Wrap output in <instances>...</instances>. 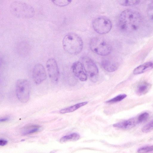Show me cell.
Instances as JSON below:
<instances>
[{
  "mask_svg": "<svg viewBox=\"0 0 153 153\" xmlns=\"http://www.w3.org/2000/svg\"><path fill=\"white\" fill-rule=\"evenodd\" d=\"M142 22V18L139 12L132 9H127L120 14L118 25L122 31L130 33L137 30L141 26Z\"/></svg>",
  "mask_w": 153,
  "mask_h": 153,
  "instance_id": "cell-1",
  "label": "cell"
},
{
  "mask_svg": "<svg viewBox=\"0 0 153 153\" xmlns=\"http://www.w3.org/2000/svg\"><path fill=\"white\" fill-rule=\"evenodd\" d=\"M62 46L64 50L68 53L76 55L82 51L83 43L81 38L77 34L70 33L66 34L62 40Z\"/></svg>",
  "mask_w": 153,
  "mask_h": 153,
  "instance_id": "cell-2",
  "label": "cell"
},
{
  "mask_svg": "<svg viewBox=\"0 0 153 153\" xmlns=\"http://www.w3.org/2000/svg\"><path fill=\"white\" fill-rule=\"evenodd\" d=\"M10 9L13 15L19 18H30L33 17L35 13V10L31 5L19 1L11 3Z\"/></svg>",
  "mask_w": 153,
  "mask_h": 153,
  "instance_id": "cell-3",
  "label": "cell"
},
{
  "mask_svg": "<svg viewBox=\"0 0 153 153\" xmlns=\"http://www.w3.org/2000/svg\"><path fill=\"white\" fill-rule=\"evenodd\" d=\"M89 46L93 52L102 56L110 54L112 48L111 45L108 41L99 37H94L91 40Z\"/></svg>",
  "mask_w": 153,
  "mask_h": 153,
  "instance_id": "cell-4",
  "label": "cell"
},
{
  "mask_svg": "<svg viewBox=\"0 0 153 153\" xmlns=\"http://www.w3.org/2000/svg\"><path fill=\"white\" fill-rule=\"evenodd\" d=\"M87 76L93 82L97 81L98 76V68L94 62L90 58L84 56L81 57L80 61Z\"/></svg>",
  "mask_w": 153,
  "mask_h": 153,
  "instance_id": "cell-5",
  "label": "cell"
},
{
  "mask_svg": "<svg viewBox=\"0 0 153 153\" xmlns=\"http://www.w3.org/2000/svg\"><path fill=\"white\" fill-rule=\"evenodd\" d=\"M16 93L18 99L21 102H27L30 97V86L28 81L25 79L18 80L16 84Z\"/></svg>",
  "mask_w": 153,
  "mask_h": 153,
  "instance_id": "cell-6",
  "label": "cell"
},
{
  "mask_svg": "<svg viewBox=\"0 0 153 153\" xmlns=\"http://www.w3.org/2000/svg\"><path fill=\"white\" fill-rule=\"evenodd\" d=\"M94 30L100 34L108 33L111 30L112 24L109 19L104 17H100L94 19L92 22Z\"/></svg>",
  "mask_w": 153,
  "mask_h": 153,
  "instance_id": "cell-7",
  "label": "cell"
},
{
  "mask_svg": "<svg viewBox=\"0 0 153 153\" xmlns=\"http://www.w3.org/2000/svg\"><path fill=\"white\" fill-rule=\"evenodd\" d=\"M46 66L49 76L53 82H57L59 77V71L56 60L51 58L47 61Z\"/></svg>",
  "mask_w": 153,
  "mask_h": 153,
  "instance_id": "cell-8",
  "label": "cell"
},
{
  "mask_svg": "<svg viewBox=\"0 0 153 153\" xmlns=\"http://www.w3.org/2000/svg\"><path fill=\"white\" fill-rule=\"evenodd\" d=\"M32 76L36 84H39L44 81L47 78V75L44 66L40 64L36 65L33 69Z\"/></svg>",
  "mask_w": 153,
  "mask_h": 153,
  "instance_id": "cell-9",
  "label": "cell"
},
{
  "mask_svg": "<svg viewBox=\"0 0 153 153\" xmlns=\"http://www.w3.org/2000/svg\"><path fill=\"white\" fill-rule=\"evenodd\" d=\"M72 71L75 75L80 80L85 81L87 79V76L85 72L83 66L80 61L74 62L72 66Z\"/></svg>",
  "mask_w": 153,
  "mask_h": 153,
  "instance_id": "cell-10",
  "label": "cell"
},
{
  "mask_svg": "<svg viewBox=\"0 0 153 153\" xmlns=\"http://www.w3.org/2000/svg\"><path fill=\"white\" fill-rule=\"evenodd\" d=\"M101 65L103 68L109 72H113L117 70L119 67V63L116 61L110 58L103 59L102 61Z\"/></svg>",
  "mask_w": 153,
  "mask_h": 153,
  "instance_id": "cell-11",
  "label": "cell"
},
{
  "mask_svg": "<svg viewBox=\"0 0 153 153\" xmlns=\"http://www.w3.org/2000/svg\"><path fill=\"white\" fill-rule=\"evenodd\" d=\"M138 123L137 118H132L114 124L113 126L120 129H128L134 127Z\"/></svg>",
  "mask_w": 153,
  "mask_h": 153,
  "instance_id": "cell-12",
  "label": "cell"
},
{
  "mask_svg": "<svg viewBox=\"0 0 153 153\" xmlns=\"http://www.w3.org/2000/svg\"><path fill=\"white\" fill-rule=\"evenodd\" d=\"M153 68V62H146L136 67L133 71L134 74H138L145 72L146 71Z\"/></svg>",
  "mask_w": 153,
  "mask_h": 153,
  "instance_id": "cell-13",
  "label": "cell"
},
{
  "mask_svg": "<svg viewBox=\"0 0 153 153\" xmlns=\"http://www.w3.org/2000/svg\"><path fill=\"white\" fill-rule=\"evenodd\" d=\"M151 86V84L146 82L141 83L137 88V93L140 95L145 94L148 91Z\"/></svg>",
  "mask_w": 153,
  "mask_h": 153,
  "instance_id": "cell-14",
  "label": "cell"
},
{
  "mask_svg": "<svg viewBox=\"0 0 153 153\" xmlns=\"http://www.w3.org/2000/svg\"><path fill=\"white\" fill-rule=\"evenodd\" d=\"M88 103V102H87L79 103L72 106L62 109L59 111V112L61 114H65L72 112L86 105Z\"/></svg>",
  "mask_w": 153,
  "mask_h": 153,
  "instance_id": "cell-15",
  "label": "cell"
},
{
  "mask_svg": "<svg viewBox=\"0 0 153 153\" xmlns=\"http://www.w3.org/2000/svg\"><path fill=\"white\" fill-rule=\"evenodd\" d=\"M79 135L76 133H73L62 137L60 139L61 142H64L68 141H76L80 138Z\"/></svg>",
  "mask_w": 153,
  "mask_h": 153,
  "instance_id": "cell-16",
  "label": "cell"
},
{
  "mask_svg": "<svg viewBox=\"0 0 153 153\" xmlns=\"http://www.w3.org/2000/svg\"><path fill=\"white\" fill-rule=\"evenodd\" d=\"M40 126L39 125H32L27 127L26 130L23 131L22 134L24 135L32 134L38 131Z\"/></svg>",
  "mask_w": 153,
  "mask_h": 153,
  "instance_id": "cell-17",
  "label": "cell"
},
{
  "mask_svg": "<svg viewBox=\"0 0 153 153\" xmlns=\"http://www.w3.org/2000/svg\"><path fill=\"white\" fill-rule=\"evenodd\" d=\"M140 1L123 0L119 1V4L123 6H129L135 5L139 4Z\"/></svg>",
  "mask_w": 153,
  "mask_h": 153,
  "instance_id": "cell-18",
  "label": "cell"
},
{
  "mask_svg": "<svg viewBox=\"0 0 153 153\" xmlns=\"http://www.w3.org/2000/svg\"><path fill=\"white\" fill-rule=\"evenodd\" d=\"M126 97L127 95L126 94H120L107 101L106 102L109 103H116L121 101Z\"/></svg>",
  "mask_w": 153,
  "mask_h": 153,
  "instance_id": "cell-19",
  "label": "cell"
},
{
  "mask_svg": "<svg viewBox=\"0 0 153 153\" xmlns=\"http://www.w3.org/2000/svg\"><path fill=\"white\" fill-rule=\"evenodd\" d=\"M153 130V119L149 122L142 129V131L145 133L150 132Z\"/></svg>",
  "mask_w": 153,
  "mask_h": 153,
  "instance_id": "cell-20",
  "label": "cell"
},
{
  "mask_svg": "<svg viewBox=\"0 0 153 153\" xmlns=\"http://www.w3.org/2000/svg\"><path fill=\"white\" fill-rule=\"evenodd\" d=\"M52 2L56 5L63 7L66 6L70 4L72 1L70 0H52Z\"/></svg>",
  "mask_w": 153,
  "mask_h": 153,
  "instance_id": "cell-21",
  "label": "cell"
},
{
  "mask_svg": "<svg viewBox=\"0 0 153 153\" xmlns=\"http://www.w3.org/2000/svg\"><path fill=\"white\" fill-rule=\"evenodd\" d=\"M153 151V145L143 146L138 149V153H147Z\"/></svg>",
  "mask_w": 153,
  "mask_h": 153,
  "instance_id": "cell-22",
  "label": "cell"
},
{
  "mask_svg": "<svg viewBox=\"0 0 153 153\" xmlns=\"http://www.w3.org/2000/svg\"><path fill=\"white\" fill-rule=\"evenodd\" d=\"M149 116V114L147 112H144L140 114L137 118L138 123L145 122L148 119Z\"/></svg>",
  "mask_w": 153,
  "mask_h": 153,
  "instance_id": "cell-23",
  "label": "cell"
},
{
  "mask_svg": "<svg viewBox=\"0 0 153 153\" xmlns=\"http://www.w3.org/2000/svg\"><path fill=\"white\" fill-rule=\"evenodd\" d=\"M8 143L7 141L3 139H0V146H3L6 145Z\"/></svg>",
  "mask_w": 153,
  "mask_h": 153,
  "instance_id": "cell-24",
  "label": "cell"
},
{
  "mask_svg": "<svg viewBox=\"0 0 153 153\" xmlns=\"http://www.w3.org/2000/svg\"><path fill=\"white\" fill-rule=\"evenodd\" d=\"M9 118L8 117H5L2 118H1L0 120V122H4L8 120Z\"/></svg>",
  "mask_w": 153,
  "mask_h": 153,
  "instance_id": "cell-25",
  "label": "cell"
}]
</instances>
